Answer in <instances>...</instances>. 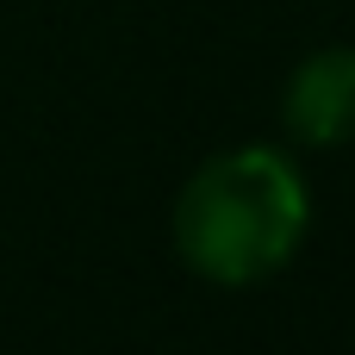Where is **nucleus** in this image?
Wrapping results in <instances>:
<instances>
[{
  "label": "nucleus",
  "mask_w": 355,
  "mask_h": 355,
  "mask_svg": "<svg viewBox=\"0 0 355 355\" xmlns=\"http://www.w3.org/2000/svg\"><path fill=\"white\" fill-rule=\"evenodd\" d=\"M300 237H306V181L275 150L212 156L175 200V256L218 287H250L287 268Z\"/></svg>",
  "instance_id": "f257e3e1"
},
{
  "label": "nucleus",
  "mask_w": 355,
  "mask_h": 355,
  "mask_svg": "<svg viewBox=\"0 0 355 355\" xmlns=\"http://www.w3.org/2000/svg\"><path fill=\"white\" fill-rule=\"evenodd\" d=\"M287 131L312 150L355 137V50H312L287 81Z\"/></svg>",
  "instance_id": "f03ea898"
}]
</instances>
